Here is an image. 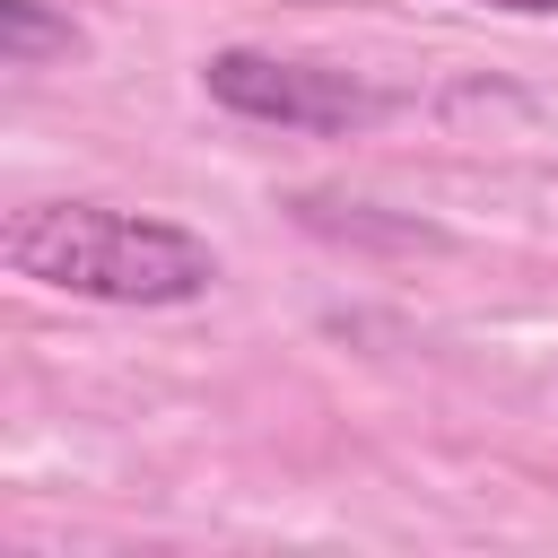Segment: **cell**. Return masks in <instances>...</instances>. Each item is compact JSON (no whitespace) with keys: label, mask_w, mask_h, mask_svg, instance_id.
Here are the masks:
<instances>
[{"label":"cell","mask_w":558,"mask_h":558,"mask_svg":"<svg viewBox=\"0 0 558 558\" xmlns=\"http://www.w3.org/2000/svg\"><path fill=\"white\" fill-rule=\"evenodd\" d=\"M0 262L26 288L87 296V305H192L218 279V253L148 209L105 201H35L0 227Z\"/></svg>","instance_id":"6da1fadb"},{"label":"cell","mask_w":558,"mask_h":558,"mask_svg":"<svg viewBox=\"0 0 558 558\" xmlns=\"http://www.w3.org/2000/svg\"><path fill=\"white\" fill-rule=\"evenodd\" d=\"M52 52L70 61V52H78V26L52 17L44 0H0V61H9V70H35V61H52Z\"/></svg>","instance_id":"3957f363"},{"label":"cell","mask_w":558,"mask_h":558,"mask_svg":"<svg viewBox=\"0 0 558 558\" xmlns=\"http://www.w3.org/2000/svg\"><path fill=\"white\" fill-rule=\"evenodd\" d=\"M201 87L209 105L244 113V122H279V131H314V140H340V131H366L392 113L384 87H366L357 70H331V61H288V52H262V44H227L201 61Z\"/></svg>","instance_id":"7a4b0ae2"},{"label":"cell","mask_w":558,"mask_h":558,"mask_svg":"<svg viewBox=\"0 0 558 558\" xmlns=\"http://www.w3.org/2000/svg\"><path fill=\"white\" fill-rule=\"evenodd\" d=\"M471 9H506V17H558V0H471Z\"/></svg>","instance_id":"277c9868"}]
</instances>
